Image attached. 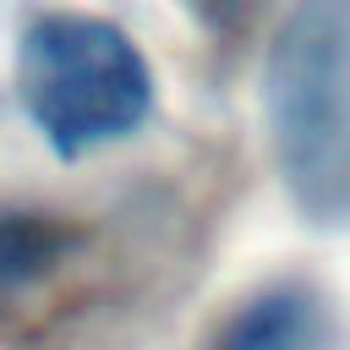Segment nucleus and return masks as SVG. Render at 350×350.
<instances>
[{
	"mask_svg": "<svg viewBox=\"0 0 350 350\" xmlns=\"http://www.w3.org/2000/svg\"><path fill=\"white\" fill-rule=\"evenodd\" d=\"M262 120L301 219L350 230V0H301L262 60Z\"/></svg>",
	"mask_w": 350,
	"mask_h": 350,
	"instance_id": "nucleus-1",
	"label": "nucleus"
},
{
	"mask_svg": "<svg viewBox=\"0 0 350 350\" xmlns=\"http://www.w3.org/2000/svg\"><path fill=\"white\" fill-rule=\"evenodd\" d=\"M16 98L38 137L60 159H77L148 120L153 71L126 27L88 11H44L16 49Z\"/></svg>",
	"mask_w": 350,
	"mask_h": 350,
	"instance_id": "nucleus-2",
	"label": "nucleus"
},
{
	"mask_svg": "<svg viewBox=\"0 0 350 350\" xmlns=\"http://www.w3.org/2000/svg\"><path fill=\"white\" fill-rule=\"evenodd\" d=\"M328 339L334 328L323 295L301 279H279L230 306V317L208 334L202 350H328Z\"/></svg>",
	"mask_w": 350,
	"mask_h": 350,
	"instance_id": "nucleus-3",
	"label": "nucleus"
},
{
	"mask_svg": "<svg viewBox=\"0 0 350 350\" xmlns=\"http://www.w3.org/2000/svg\"><path fill=\"white\" fill-rule=\"evenodd\" d=\"M71 252V230L49 213H16L0 208V301L49 279Z\"/></svg>",
	"mask_w": 350,
	"mask_h": 350,
	"instance_id": "nucleus-4",
	"label": "nucleus"
},
{
	"mask_svg": "<svg viewBox=\"0 0 350 350\" xmlns=\"http://www.w3.org/2000/svg\"><path fill=\"white\" fill-rule=\"evenodd\" d=\"M191 5L202 11V22L213 33H235V27H246V16H252L257 0H191Z\"/></svg>",
	"mask_w": 350,
	"mask_h": 350,
	"instance_id": "nucleus-5",
	"label": "nucleus"
}]
</instances>
